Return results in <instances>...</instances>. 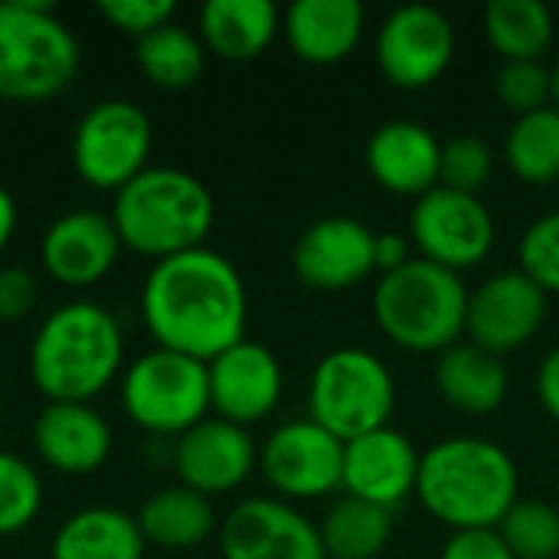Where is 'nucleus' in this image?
Returning <instances> with one entry per match:
<instances>
[{"mask_svg": "<svg viewBox=\"0 0 559 559\" xmlns=\"http://www.w3.org/2000/svg\"><path fill=\"white\" fill-rule=\"evenodd\" d=\"M423 455L396 429H377L354 442H344V478L341 488L350 498L370 501L393 511L409 495H416Z\"/></svg>", "mask_w": 559, "mask_h": 559, "instance_id": "19", "label": "nucleus"}, {"mask_svg": "<svg viewBox=\"0 0 559 559\" xmlns=\"http://www.w3.org/2000/svg\"><path fill=\"white\" fill-rule=\"evenodd\" d=\"M121 406L128 419L154 436H183L210 416L206 364L154 347L121 373Z\"/></svg>", "mask_w": 559, "mask_h": 559, "instance_id": "8", "label": "nucleus"}, {"mask_svg": "<svg viewBox=\"0 0 559 559\" xmlns=\"http://www.w3.org/2000/svg\"><path fill=\"white\" fill-rule=\"evenodd\" d=\"M328 559H377L393 537V511L360 498H341L318 524Z\"/></svg>", "mask_w": 559, "mask_h": 559, "instance_id": "28", "label": "nucleus"}, {"mask_svg": "<svg viewBox=\"0 0 559 559\" xmlns=\"http://www.w3.org/2000/svg\"><path fill=\"white\" fill-rule=\"evenodd\" d=\"M210 377V409L242 429L262 423L275 413L285 373L278 357L259 341H239L206 364Z\"/></svg>", "mask_w": 559, "mask_h": 559, "instance_id": "15", "label": "nucleus"}, {"mask_svg": "<svg viewBox=\"0 0 559 559\" xmlns=\"http://www.w3.org/2000/svg\"><path fill=\"white\" fill-rule=\"evenodd\" d=\"M508 164L524 183L544 187L559 180V108L521 115L504 141Z\"/></svg>", "mask_w": 559, "mask_h": 559, "instance_id": "30", "label": "nucleus"}, {"mask_svg": "<svg viewBox=\"0 0 559 559\" xmlns=\"http://www.w3.org/2000/svg\"><path fill=\"white\" fill-rule=\"evenodd\" d=\"M436 386L442 400L465 416H488L508 400V367L498 354H488L475 344H452L439 354Z\"/></svg>", "mask_w": 559, "mask_h": 559, "instance_id": "24", "label": "nucleus"}, {"mask_svg": "<svg viewBox=\"0 0 559 559\" xmlns=\"http://www.w3.org/2000/svg\"><path fill=\"white\" fill-rule=\"evenodd\" d=\"M393 406L396 383L377 354L341 347L318 360L308 383V419L341 442L386 429Z\"/></svg>", "mask_w": 559, "mask_h": 559, "instance_id": "7", "label": "nucleus"}, {"mask_svg": "<svg viewBox=\"0 0 559 559\" xmlns=\"http://www.w3.org/2000/svg\"><path fill=\"white\" fill-rule=\"evenodd\" d=\"M498 102L518 118L554 105V79L544 62H504L495 79Z\"/></svg>", "mask_w": 559, "mask_h": 559, "instance_id": "34", "label": "nucleus"}, {"mask_svg": "<svg viewBox=\"0 0 559 559\" xmlns=\"http://www.w3.org/2000/svg\"><path fill=\"white\" fill-rule=\"evenodd\" d=\"M124 367L118 318L88 298L59 305L29 344V380L46 403H92Z\"/></svg>", "mask_w": 559, "mask_h": 559, "instance_id": "2", "label": "nucleus"}, {"mask_svg": "<svg viewBox=\"0 0 559 559\" xmlns=\"http://www.w3.org/2000/svg\"><path fill=\"white\" fill-rule=\"evenodd\" d=\"M0 419H3V393H0Z\"/></svg>", "mask_w": 559, "mask_h": 559, "instance_id": "43", "label": "nucleus"}, {"mask_svg": "<svg viewBox=\"0 0 559 559\" xmlns=\"http://www.w3.org/2000/svg\"><path fill=\"white\" fill-rule=\"evenodd\" d=\"M485 36L504 62H540L554 43V13L540 0H495L485 10Z\"/></svg>", "mask_w": 559, "mask_h": 559, "instance_id": "27", "label": "nucleus"}, {"mask_svg": "<svg viewBox=\"0 0 559 559\" xmlns=\"http://www.w3.org/2000/svg\"><path fill=\"white\" fill-rule=\"evenodd\" d=\"M518 465L491 439H442L419 462L416 498L452 534L498 531V524L518 504Z\"/></svg>", "mask_w": 559, "mask_h": 559, "instance_id": "3", "label": "nucleus"}, {"mask_svg": "<svg viewBox=\"0 0 559 559\" xmlns=\"http://www.w3.org/2000/svg\"><path fill=\"white\" fill-rule=\"evenodd\" d=\"M43 508V481L29 462L0 452V537L23 534Z\"/></svg>", "mask_w": 559, "mask_h": 559, "instance_id": "32", "label": "nucleus"}, {"mask_svg": "<svg viewBox=\"0 0 559 559\" xmlns=\"http://www.w3.org/2000/svg\"><path fill=\"white\" fill-rule=\"evenodd\" d=\"M550 79H554V108H559V56L554 69H550Z\"/></svg>", "mask_w": 559, "mask_h": 559, "instance_id": "42", "label": "nucleus"}, {"mask_svg": "<svg viewBox=\"0 0 559 559\" xmlns=\"http://www.w3.org/2000/svg\"><path fill=\"white\" fill-rule=\"evenodd\" d=\"M39 298V285L26 269H0V321L13 324L20 318H26L33 311Z\"/></svg>", "mask_w": 559, "mask_h": 559, "instance_id": "37", "label": "nucleus"}, {"mask_svg": "<svg viewBox=\"0 0 559 559\" xmlns=\"http://www.w3.org/2000/svg\"><path fill=\"white\" fill-rule=\"evenodd\" d=\"M121 252V236L111 216L98 210H69L56 216L39 239L43 269L69 288L102 282Z\"/></svg>", "mask_w": 559, "mask_h": 559, "instance_id": "18", "label": "nucleus"}, {"mask_svg": "<svg viewBox=\"0 0 559 559\" xmlns=\"http://www.w3.org/2000/svg\"><path fill=\"white\" fill-rule=\"evenodd\" d=\"M468 288L459 272L413 259L373 288V321L409 354H442L465 334Z\"/></svg>", "mask_w": 559, "mask_h": 559, "instance_id": "5", "label": "nucleus"}, {"mask_svg": "<svg viewBox=\"0 0 559 559\" xmlns=\"http://www.w3.org/2000/svg\"><path fill=\"white\" fill-rule=\"evenodd\" d=\"M521 272L534 278L547 295H559V210L540 216L518 246Z\"/></svg>", "mask_w": 559, "mask_h": 559, "instance_id": "35", "label": "nucleus"}, {"mask_svg": "<svg viewBox=\"0 0 559 559\" xmlns=\"http://www.w3.org/2000/svg\"><path fill=\"white\" fill-rule=\"evenodd\" d=\"M292 265L314 292L354 288L377 272V233L350 216H324L298 236Z\"/></svg>", "mask_w": 559, "mask_h": 559, "instance_id": "16", "label": "nucleus"}, {"mask_svg": "<svg viewBox=\"0 0 559 559\" xmlns=\"http://www.w3.org/2000/svg\"><path fill=\"white\" fill-rule=\"evenodd\" d=\"M79 39L49 3H0V98L43 102L72 85L79 72Z\"/></svg>", "mask_w": 559, "mask_h": 559, "instance_id": "6", "label": "nucleus"}, {"mask_svg": "<svg viewBox=\"0 0 559 559\" xmlns=\"http://www.w3.org/2000/svg\"><path fill=\"white\" fill-rule=\"evenodd\" d=\"M259 468L282 498H324L341 488L344 442L311 419L285 423L259 449Z\"/></svg>", "mask_w": 559, "mask_h": 559, "instance_id": "12", "label": "nucleus"}, {"mask_svg": "<svg viewBox=\"0 0 559 559\" xmlns=\"http://www.w3.org/2000/svg\"><path fill=\"white\" fill-rule=\"evenodd\" d=\"M501 540L514 559H557L559 557V511L547 501H521L498 524Z\"/></svg>", "mask_w": 559, "mask_h": 559, "instance_id": "31", "label": "nucleus"}, {"mask_svg": "<svg viewBox=\"0 0 559 559\" xmlns=\"http://www.w3.org/2000/svg\"><path fill=\"white\" fill-rule=\"evenodd\" d=\"M547 298L550 295L521 269L498 272L481 282V288L468 292L465 334L475 347L498 357L521 350L540 331L547 318Z\"/></svg>", "mask_w": 559, "mask_h": 559, "instance_id": "14", "label": "nucleus"}, {"mask_svg": "<svg viewBox=\"0 0 559 559\" xmlns=\"http://www.w3.org/2000/svg\"><path fill=\"white\" fill-rule=\"evenodd\" d=\"M98 13L121 33H131L134 39L174 23L177 3L174 0H105L98 3Z\"/></svg>", "mask_w": 559, "mask_h": 559, "instance_id": "36", "label": "nucleus"}, {"mask_svg": "<svg viewBox=\"0 0 559 559\" xmlns=\"http://www.w3.org/2000/svg\"><path fill=\"white\" fill-rule=\"evenodd\" d=\"M259 465V449L249 429L226 423L219 416H206L193 429H187L174 445V468L180 485L213 498L229 495L249 481Z\"/></svg>", "mask_w": 559, "mask_h": 559, "instance_id": "17", "label": "nucleus"}, {"mask_svg": "<svg viewBox=\"0 0 559 559\" xmlns=\"http://www.w3.org/2000/svg\"><path fill=\"white\" fill-rule=\"evenodd\" d=\"M111 223L138 255L154 262L200 249L216 223L210 187L180 167H147L115 193Z\"/></svg>", "mask_w": 559, "mask_h": 559, "instance_id": "4", "label": "nucleus"}, {"mask_svg": "<svg viewBox=\"0 0 559 559\" xmlns=\"http://www.w3.org/2000/svg\"><path fill=\"white\" fill-rule=\"evenodd\" d=\"M455 59V26L426 3L396 7L377 36V62L390 85L426 88L445 75Z\"/></svg>", "mask_w": 559, "mask_h": 559, "instance_id": "11", "label": "nucleus"}, {"mask_svg": "<svg viewBox=\"0 0 559 559\" xmlns=\"http://www.w3.org/2000/svg\"><path fill=\"white\" fill-rule=\"evenodd\" d=\"M442 144L419 121H386L367 141L370 177L396 197H426L439 187Z\"/></svg>", "mask_w": 559, "mask_h": 559, "instance_id": "21", "label": "nucleus"}, {"mask_svg": "<svg viewBox=\"0 0 559 559\" xmlns=\"http://www.w3.org/2000/svg\"><path fill=\"white\" fill-rule=\"evenodd\" d=\"M151 147L154 124L147 111L128 98H105L95 102L75 124L72 167L88 187L118 193L151 167Z\"/></svg>", "mask_w": 559, "mask_h": 559, "instance_id": "9", "label": "nucleus"}, {"mask_svg": "<svg viewBox=\"0 0 559 559\" xmlns=\"http://www.w3.org/2000/svg\"><path fill=\"white\" fill-rule=\"evenodd\" d=\"M495 174V154L491 147L475 134H459L442 144V164H439V187L459 190V193H481V187Z\"/></svg>", "mask_w": 559, "mask_h": 559, "instance_id": "33", "label": "nucleus"}, {"mask_svg": "<svg viewBox=\"0 0 559 559\" xmlns=\"http://www.w3.org/2000/svg\"><path fill=\"white\" fill-rule=\"evenodd\" d=\"M406 262H413V242L400 233H377V269L386 275Z\"/></svg>", "mask_w": 559, "mask_h": 559, "instance_id": "39", "label": "nucleus"}, {"mask_svg": "<svg viewBox=\"0 0 559 559\" xmlns=\"http://www.w3.org/2000/svg\"><path fill=\"white\" fill-rule=\"evenodd\" d=\"M367 26L360 0H295L282 16L288 49L311 66L344 62Z\"/></svg>", "mask_w": 559, "mask_h": 559, "instance_id": "22", "label": "nucleus"}, {"mask_svg": "<svg viewBox=\"0 0 559 559\" xmlns=\"http://www.w3.org/2000/svg\"><path fill=\"white\" fill-rule=\"evenodd\" d=\"M138 527L147 544L170 554H187L213 537L216 511L206 495L187 485H174L144 501L138 511Z\"/></svg>", "mask_w": 559, "mask_h": 559, "instance_id": "26", "label": "nucleus"}, {"mask_svg": "<svg viewBox=\"0 0 559 559\" xmlns=\"http://www.w3.org/2000/svg\"><path fill=\"white\" fill-rule=\"evenodd\" d=\"M138 518L118 508H82L52 537V559H144Z\"/></svg>", "mask_w": 559, "mask_h": 559, "instance_id": "25", "label": "nucleus"}, {"mask_svg": "<svg viewBox=\"0 0 559 559\" xmlns=\"http://www.w3.org/2000/svg\"><path fill=\"white\" fill-rule=\"evenodd\" d=\"M223 559H328L321 531L278 498L239 501L219 524Z\"/></svg>", "mask_w": 559, "mask_h": 559, "instance_id": "13", "label": "nucleus"}, {"mask_svg": "<svg viewBox=\"0 0 559 559\" xmlns=\"http://www.w3.org/2000/svg\"><path fill=\"white\" fill-rule=\"evenodd\" d=\"M282 29V13L269 0H210L200 10V39L206 52L249 62L262 56Z\"/></svg>", "mask_w": 559, "mask_h": 559, "instance_id": "23", "label": "nucleus"}, {"mask_svg": "<svg viewBox=\"0 0 559 559\" xmlns=\"http://www.w3.org/2000/svg\"><path fill=\"white\" fill-rule=\"evenodd\" d=\"M16 223H20L16 200H13V193L0 183V252L10 246V239H13V233H16Z\"/></svg>", "mask_w": 559, "mask_h": 559, "instance_id": "41", "label": "nucleus"}, {"mask_svg": "<svg viewBox=\"0 0 559 559\" xmlns=\"http://www.w3.org/2000/svg\"><path fill=\"white\" fill-rule=\"evenodd\" d=\"M409 236L419 259L462 275L488 259L495 246V216L481 197L436 187L416 200Z\"/></svg>", "mask_w": 559, "mask_h": 559, "instance_id": "10", "label": "nucleus"}, {"mask_svg": "<svg viewBox=\"0 0 559 559\" xmlns=\"http://www.w3.org/2000/svg\"><path fill=\"white\" fill-rule=\"evenodd\" d=\"M141 318L157 347L210 364L246 341V282L210 246L160 259L141 285Z\"/></svg>", "mask_w": 559, "mask_h": 559, "instance_id": "1", "label": "nucleus"}, {"mask_svg": "<svg viewBox=\"0 0 559 559\" xmlns=\"http://www.w3.org/2000/svg\"><path fill=\"white\" fill-rule=\"evenodd\" d=\"M138 69L157 88H190L206 69V46L180 23H167L138 39Z\"/></svg>", "mask_w": 559, "mask_h": 559, "instance_id": "29", "label": "nucleus"}, {"mask_svg": "<svg viewBox=\"0 0 559 559\" xmlns=\"http://www.w3.org/2000/svg\"><path fill=\"white\" fill-rule=\"evenodd\" d=\"M33 445L52 472L92 475L108 462L115 432L92 403H46L33 423Z\"/></svg>", "mask_w": 559, "mask_h": 559, "instance_id": "20", "label": "nucleus"}, {"mask_svg": "<svg viewBox=\"0 0 559 559\" xmlns=\"http://www.w3.org/2000/svg\"><path fill=\"white\" fill-rule=\"evenodd\" d=\"M537 396L550 419L559 423V347H554L537 370Z\"/></svg>", "mask_w": 559, "mask_h": 559, "instance_id": "40", "label": "nucleus"}, {"mask_svg": "<svg viewBox=\"0 0 559 559\" xmlns=\"http://www.w3.org/2000/svg\"><path fill=\"white\" fill-rule=\"evenodd\" d=\"M439 559H514L498 531H455Z\"/></svg>", "mask_w": 559, "mask_h": 559, "instance_id": "38", "label": "nucleus"}]
</instances>
